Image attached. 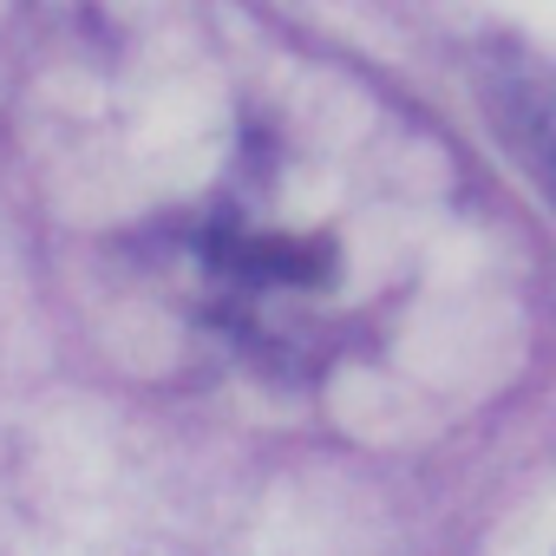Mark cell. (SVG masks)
Returning <instances> with one entry per match:
<instances>
[{
    "instance_id": "6da1fadb",
    "label": "cell",
    "mask_w": 556,
    "mask_h": 556,
    "mask_svg": "<svg viewBox=\"0 0 556 556\" xmlns=\"http://www.w3.org/2000/svg\"><path fill=\"white\" fill-rule=\"evenodd\" d=\"M478 92L504 151L556 197V66L536 53H491Z\"/></svg>"
}]
</instances>
